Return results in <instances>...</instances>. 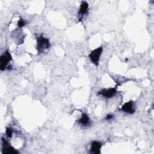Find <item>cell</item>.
Instances as JSON below:
<instances>
[{"label":"cell","mask_w":154,"mask_h":154,"mask_svg":"<svg viewBox=\"0 0 154 154\" xmlns=\"http://www.w3.org/2000/svg\"><path fill=\"white\" fill-rule=\"evenodd\" d=\"M51 46L49 40L43 35H39L37 37L36 49L38 54L44 53Z\"/></svg>","instance_id":"1"},{"label":"cell","mask_w":154,"mask_h":154,"mask_svg":"<svg viewBox=\"0 0 154 154\" xmlns=\"http://www.w3.org/2000/svg\"><path fill=\"white\" fill-rule=\"evenodd\" d=\"M12 61V57L8 51L4 52L0 58V69L1 70H9L11 69V65L10 64Z\"/></svg>","instance_id":"2"},{"label":"cell","mask_w":154,"mask_h":154,"mask_svg":"<svg viewBox=\"0 0 154 154\" xmlns=\"http://www.w3.org/2000/svg\"><path fill=\"white\" fill-rule=\"evenodd\" d=\"M102 51H103V48L102 46H100L91 51L90 53L88 54V57L90 61L96 66H98L99 64L100 57L102 54Z\"/></svg>","instance_id":"3"},{"label":"cell","mask_w":154,"mask_h":154,"mask_svg":"<svg viewBox=\"0 0 154 154\" xmlns=\"http://www.w3.org/2000/svg\"><path fill=\"white\" fill-rule=\"evenodd\" d=\"M117 93L116 88H104L97 93V95L101 96L106 99H109L115 96Z\"/></svg>","instance_id":"4"},{"label":"cell","mask_w":154,"mask_h":154,"mask_svg":"<svg viewBox=\"0 0 154 154\" xmlns=\"http://www.w3.org/2000/svg\"><path fill=\"white\" fill-rule=\"evenodd\" d=\"M120 110L124 112L132 114L135 112V105L134 102L132 100H129L126 103H125L121 107Z\"/></svg>","instance_id":"5"},{"label":"cell","mask_w":154,"mask_h":154,"mask_svg":"<svg viewBox=\"0 0 154 154\" xmlns=\"http://www.w3.org/2000/svg\"><path fill=\"white\" fill-rule=\"evenodd\" d=\"M2 152L5 153H18L19 152L15 150V149L10 146L6 139L2 138Z\"/></svg>","instance_id":"6"},{"label":"cell","mask_w":154,"mask_h":154,"mask_svg":"<svg viewBox=\"0 0 154 154\" xmlns=\"http://www.w3.org/2000/svg\"><path fill=\"white\" fill-rule=\"evenodd\" d=\"M88 10V4L86 1H82L80 5V8L78 12V19L81 21L84 17L87 14Z\"/></svg>","instance_id":"7"},{"label":"cell","mask_w":154,"mask_h":154,"mask_svg":"<svg viewBox=\"0 0 154 154\" xmlns=\"http://www.w3.org/2000/svg\"><path fill=\"white\" fill-rule=\"evenodd\" d=\"M77 122L82 127H88L91 125V122L89 117L85 113H83L81 115V117L77 120Z\"/></svg>","instance_id":"8"},{"label":"cell","mask_w":154,"mask_h":154,"mask_svg":"<svg viewBox=\"0 0 154 154\" xmlns=\"http://www.w3.org/2000/svg\"><path fill=\"white\" fill-rule=\"evenodd\" d=\"M102 144L97 141H93L91 143L90 146V152L94 154L100 153V149L102 147Z\"/></svg>","instance_id":"9"},{"label":"cell","mask_w":154,"mask_h":154,"mask_svg":"<svg viewBox=\"0 0 154 154\" xmlns=\"http://www.w3.org/2000/svg\"><path fill=\"white\" fill-rule=\"evenodd\" d=\"M5 134L8 138H11L13 134V130L11 127H7L5 130Z\"/></svg>","instance_id":"10"},{"label":"cell","mask_w":154,"mask_h":154,"mask_svg":"<svg viewBox=\"0 0 154 154\" xmlns=\"http://www.w3.org/2000/svg\"><path fill=\"white\" fill-rule=\"evenodd\" d=\"M25 24H26L25 21L22 18H20V19L17 22V26L19 28H22V27L24 26L25 25Z\"/></svg>","instance_id":"11"},{"label":"cell","mask_w":154,"mask_h":154,"mask_svg":"<svg viewBox=\"0 0 154 154\" xmlns=\"http://www.w3.org/2000/svg\"><path fill=\"white\" fill-rule=\"evenodd\" d=\"M113 117H114V115H113V114H107V115L106 116L105 119L106 120H107V121H109V120H112V118H113Z\"/></svg>","instance_id":"12"}]
</instances>
